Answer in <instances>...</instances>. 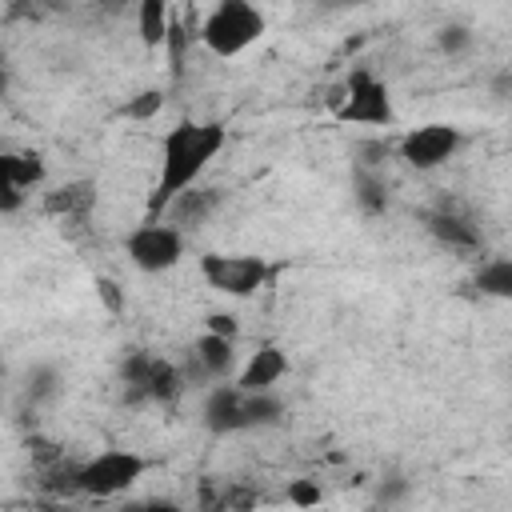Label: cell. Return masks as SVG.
<instances>
[{
  "label": "cell",
  "instance_id": "5b68a950",
  "mask_svg": "<svg viewBox=\"0 0 512 512\" xmlns=\"http://www.w3.org/2000/svg\"><path fill=\"white\" fill-rule=\"evenodd\" d=\"M200 276H204V284H208L212 292H224V296L244 300V296H256V292L268 284L272 268H268L260 256L204 252V256H200Z\"/></svg>",
  "mask_w": 512,
  "mask_h": 512
},
{
  "label": "cell",
  "instance_id": "83f0119b",
  "mask_svg": "<svg viewBox=\"0 0 512 512\" xmlns=\"http://www.w3.org/2000/svg\"><path fill=\"white\" fill-rule=\"evenodd\" d=\"M304 512H320V508H304Z\"/></svg>",
  "mask_w": 512,
  "mask_h": 512
},
{
  "label": "cell",
  "instance_id": "ba28073f",
  "mask_svg": "<svg viewBox=\"0 0 512 512\" xmlns=\"http://www.w3.org/2000/svg\"><path fill=\"white\" fill-rule=\"evenodd\" d=\"M124 252H128V260H132L140 272H168V268H176L180 256H184V232L172 228L168 220H156V224L144 220L140 228L128 232Z\"/></svg>",
  "mask_w": 512,
  "mask_h": 512
},
{
  "label": "cell",
  "instance_id": "52a82bcc",
  "mask_svg": "<svg viewBox=\"0 0 512 512\" xmlns=\"http://www.w3.org/2000/svg\"><path fill=\"white\" fill-rule=\"evenodd\" d=\"M460 144H464V136H460L456 124L432 120V124H420V128L404 132V136L396 140V156H400L408 168H416V172H432V168L448 164V160L460 152Z\"/></svg>",
  "mask_w": 512,
  "mask_h": 512
},
{
  "label": "cell",
  "instance_id": "7c38bea8",
  "mask_svg": "<svg viewBox=\"0 0 512 512\" xmlns=\"http://www.w3.org/2000/svg\"><path fill=\"white\" fill-rule=\"evenodd\" d=\"M220 200H224V192L220 188H212V184H196V188H188L184 196H176V204L168 208V224L172 228H180V232H188V228H204V220L220 208Z\"/></svg>",
  "mask_w": 512,
  "mask_h": 512
},
{
  "label": "cell",
  "instance_id": "d6986e66",
  "mask_svg": "<svg viewBox=\"0 0 512 512\" xmlns=\"http://www.w3.org/2000/svg\"><path fill=\"white\" fill-rule=\"evenodd\" d=\"M160 108H164V88H144V92H136V96L124 104V116H128V120H152Z\"/></svg>",
  "mask_w": 512,
  "mask_h": 512
},
{
  "label": "cell",
  "instance_id": "603a6c76",
  "mask_svg": "<svg viewBox=\"0 0 512 512\" xmlns=\"http://www.w3.org/2000/svg\"><path fill=\"white\" fill-rule=\"evenodd\" d=\"M204 332L224 336V340H236V336H240V324H236L232 312H208V316H204Z\"/></svg>",
  "mask_w": 512,
  "mask_h": 512
},
{
  "label": "cell",
  "instance_id": "8992f818",
  "mask_svg": "<svg viewBox=\"0 0 512 512\" xmlns=\"http://www.w3.org/2000/svg\"><path fill=\"white\" fill-rule=\"evenodd\" d=\"M336 116L344 124H372V128H388L396 120V108H392V92L384 80H376L368 68H356L348 76V88H344V100L336 108Z\"/></svg>",
  "mask_w": 512,
  "mask_h": 512
},
{
  "label": "cell",
  "instance_id": "7a4b0ae2",
  "mask_svg": "<svg viewBox=\"0 0 512 512\" xmlns=\"http://www.w3.org/2000/svg\"><path fill=\"white\" fill-rule=\"evenodd\" d=\"M204 428L212 436H236V432H248V428H268L284 416V404L276 392H244L236 380L228 384H212L208 396H204Z\"/></svg>",
  "mask_w": 512,
  "mask_h": 512
},
{
  "label": "cell",
  "instance_id": "6da1fadb",
  "mask_svg": "<svg viewBox=\"0 0 512 512\" xmlns=\"http://www.w3.org/2000/svg\"><path fill=\"white\" fill-rule=\"evenodd\" d=\"M228 132L216 120H180L164 132L160 140V176L156 188L148 192V220H164L168 208L176 204V196H184L188 188L200 184V176L208 172V164L220 156Z\"/></svg>",
  "mask_w": 512,
  "mask_h": 512
},
{
  "label": "cell",
  "instance_id": "44dd1931",
  "mask_svg": "<svg viewBox=\"0 0 512 512\" xmlns=\"http://www.w3.org/2000/svg\"><path fill=\"white\" fill-rule=\"evenodd\" d=\"M56 388H60V376H56V368H48V364H40V368H32L28 372V400L32 404H40V400H48V396H56Z\"/></svg>",
  "mask_w": 512,
  "mask_h": 512
},
{
  "label": "cell",
  "instance_id": "277c9868",
  "mask_svg": "<svg viewBox=\"0 0 512 512\" xmlns=\"http://www.w3.org/2000/svg\"><path fill=\"white\" fill-rule=\"evenodd\" d=\"M144 472H148V460L140 452H132V448H104V452H96L92 460L80 464L76 492L96 496V500H112V496L128 492Z\"/></svg>",
  "mask_w": 512,
  "mask_h": 512
},
{
  "label": "cell",
  "instance_id": "484cf974",
  "mask_svg": "<svg viewBox=\"0 0 512 512\" xmlns=\"http://www.w3.org/2000/svg\"><path fill=\"white\" fill-rule=\"evenodd\" d=\"M24 196H28V192H20V188H12V184H0V212L12 216V212L24 204Z\"/></svg>",
  "mask_w": 512,
  "mask_h": 512
},
{
  "label": "cell",
  "instance_id": "2e32d148",
  "mask_svg": "<svg viewBox=\"0 0 512 512\" xmlns=\"http://www.w3.org/2000/svg\"><path fill=\"white\" fill-rule=\"evenodd\" d=\"M152 364H156V352H144V348H132V352L120 360V384H124V400H128V404H144V400H148Z\"/></svg>",
  "mask_w": 512,
  "mask_h": 512
},
{
  "label": "cell",
  "instance_id": "9a60e30c",
  "mask_svg": "<svg viewBox=\"0 0 512 512\" xmlns=\"http://www.w3.org/2000/svg\"><path fill=\"white\" fill-rule=\"evenodd\" d=\"M172 8L164 0H140L136 4V32L144 40V48H164L168 32H172Z\"/></svg>",
  "mask_w": 512,
  "mask_h": 512
},
{
  "label": "cell",
  "instance_id": "30bf717a",
  "mask_svg": "<svg viewBox=\"0 0 512 512\" xmlns=\"http://www.w3.org/2000/svg\"><path fill=\"white\" fill-rule=\"evenodd\" d=\"M424 228H428V236H432L436 244H444L448 252L472 256V252H480V248H484L480 228H476L468 216L452 212V208H432V212H424Z\"/></svg>",
  "mask_w": 512,
  "mask_h": 512
},
{
  "label": "cell",
  "instance_id": "8fae6325",
  "mask_svg": "<svg viewBox=\"0 0 512 512\" xmlns=\"http://www.w3.org/2000/svg\"><path fill=\"white\" fill-rule=\"evenodd\" d=\"M284 372H288V356H284L276 344H260V348L244 360V368L236 372V384H240L244 392H272V388L284 380Z\"/></svg>",
  "mask_w": 512,
  "mask_h": 512
},
{
  "label": "cell",
  "instance_id": "5bb4252c",
  "mask_svg": "<svg viewBox=\"0 0 512 512\" xmlns=\"http://www.w3.org/2000/svg\"><path fill=\"white\" fill-rule=\"evenodd\" d=\"M48 176V164L40 152H4L0 156V184H12L20 192L40 188Z\"/></svg>",
  "mask_w": 512,
  "mask_h": 512
},
{
  "label": "cell",
  "instance_id": "7402d4cb",
  "mask_svg": "<svg viewBox=\"0 0 512 512\" xmlns=\"http://www.w3.org/2000/svg\"><path fill=\"white\" fill-rule=\"evenodd\" d=\"M320 500H324V492H320V484H316V480L300 476V480H292V484H288V504H292L296 512H304V508H320Z\"/></svg>",
  "mask_w": 512,
  "mask_h": 512
},
{
  "label": "cell",
  "instance_id": "3957f363",
  "mask_svg": "<svg viewBox=\"0 0 512 512\" xmlns=\"http://www.w3.org/2000/svg\"><path fill=\"white\" fill-rule=\"evenodd\" d=\"M260 36H264V12L248 0H224V4L208 8L204 24H200V40L212 56H240Z\"/></svg>",
  "mask_w": 512,
  "mask_h": 512
},
{
  "label": "cell",
  "instance_id": "4316f807",
  "mask_svg": "<svg viewBox=\"0 0 512 512\" xmlns=\"http://www.w3.org/2000/svg\"><path fill=\"white\" fill-rule=\"evenodd\" d=\"M492 92H496L500 100H508V96H512V72H500V76L492 80Z\"/></svg>",
  "mask_w": 512,
  "mask_h": 512
},
{
  "label": "cell",
  "instance_id": "ffe728a7",
  "mask_svg": "<svg viewBox=\"0 0 512 512\" xmlns=\"http://www.w3.org/2000/svg\"><path fill=\"white\" fill-rule=\"evenodd\" d=\"M436 48H440L444 56L468 52V48H472V28H468V24H444V28L436 32Z\"/></svg>",
  "mask_w": 512,
  "mask_h": 512
},
{
  "label": "cell",
  "instance_id": "4fadbf2b",
  "mask_svg": "<svg viewBox=\"0 0 512 512\" xmlns=\"http://www.w3.org/2000/svg\"><path fill=\"white\" fill-rule=\"evenodd\" d=\"M92 204H96V184H92V180H72V184H60V188H52V192L44 196V212H48V216L76 220V224L88 220Z\"/></svg>",
  "mask_w": 512,
  "mask_h": 512
},
{
  "label": "cell",
  "instance_id": "9c48e42d",
  "mask_svg": "<svg viewBox=\"0 0 512 512\" xmlns=\"http://www.w3.org/2000/svg\"><path fill=\"white\" fill-rule=\"evenodd\" d=\"M236 372V340H224V336H212L204 332L192 348H188V384H220Z\"/></svg>",
  "mask_w": 512,
  "mask_h": 512
},
{
  "label": "cell",
  "instance_id": "d4e9b609",
  "mask_svg": "<svg viewBox=\"0 0 512 512\" xmlns=\"http://www.w3.org/2000/svg\"><path fill=\"white\" fill-rule=\"evenodd\" d=\"M96 292H100V300L112 308V312H120L124 308V296H120V288H116V280H108V276H100L96 280Z\"/></svg>",
  "mask_w": 512,
  "mask_h": 512
},
{
  "label": "cell",
  "instance_id": "ac0fdd59",
  "mask_svg": "<svg viewBox=\"0 0 512 512\" xmlns=\"http://www.w3.org/2000/svg\"><path fill=\"white\" fill-rule=\"evenodd\" d=\"M476 288L484 296H496V300H512V260L496 256V260H484L476 268Z\"/></svg>",
  "mask_w": 512,
  "mask_h": 512
},
{
  "label": "cell",
  "instance_id": "e0dca14e",
  "mask_svg": "<svg viewBox=\"0 0 512 512\" xmlns=\"http://www.w3.org/2000/svg\"><path fill=\"white\" fill-rule=\"evenodd\" d=\"M352 200L364 216H384L388 212V180L372 168H356L352 172Z\"/></svg>",
  "mask_w": 512,
  "mask_h": 512
},
{
  "label": "cell",
  "instance_id": "cb8c5ba5",
  "mask_svg": "<svg viewBox=\"0 0 512 512\" xmlns=\"http://www.w3.org/2000/svg\"><path fill=\"white\" fill-rule=\"evenodd\" d=\"M116 512H184L176 500H136V504H124Z\"/></svg>",
  "mask_w": 512,
  "mask_h": 512
}]
</instances>
